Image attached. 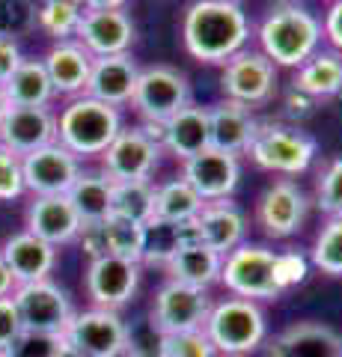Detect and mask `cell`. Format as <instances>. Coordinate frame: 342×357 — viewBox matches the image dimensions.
I'll use <instances>...</instances> for the list:
<instances>
[{
  "mask_svg": "<svg viewBox=\"0 0 342 357\" xmlns=\"http://www.w3.org/2000/svg\"><path fill=\"white\" fill-rule=\"evenodd\" d=\"M182 39L194 60L224 66L250 39V21L233 0H196L182 18Z\"/></svg>",
  "mask_w": 342,
  "mask_h": 357,
  "instance_id": "6da1fadb",
  "label": "cell"
},
{
  "mask_svg": "<svg viewBox=\"0 0 342 357\" xmlns=\"http://www.w3.org/2000/svg\"><path fill=\"white\" fill-rule=\"evenodd\" d=\"M322 21H318L304 3L295 0H283L265 15L259 27V45L262 54L274 66H286V69H297L318 51L322 42Z\"/></svg>",
  "mask_w": 342,
  "mask_h": 357,
  "instance_id": "7a4b0ae2",
  "label": "cell"
},
{
  "mask_svg": "<svg viewBox=\"0 0 342 357\" xmlns=\"http://www.w3.org/2000/svg\"><path fill=\"white\" fill-rule=\"evenodd\" d=\"M123 131V114L90 96H75L57 116V143L78 158L104 155V149Z\"/></svg>",
  "mask_w": 342,
  "mask_h": 357,
  "instance_id": "3957f363",
  "label": "cell"
},
{
  "mask_svg": "<svg viewBox=\"0 0 342 357\" xmlns=\"http://www.w3.org/2000/svg\"><path fill=\"white\" fill-rule=\"evenodd\" d=\"M203 331L220 357H244L256 351L268 337L265 312L256 301L244 298H226L220 304H212Z\"/></svg>",
  "mask_w": 342,
  "mask_h": 357,
  "instance_id": "277c9868",
  "label": "cell"
},
{
  "mask_svg": "<svg viewBox=\"0 0 342 357\" xmlns=\"http://www.w3.org/2000/svg\"><path fill=\"white\" fill-rule=\"evenodd\" d=\"M316 140L306 131L283 122H259L256 134L250 143V158L262 170L280 173V176H297L310 170L316 158Z\"/></svg>",
  "mask_w": 342,
  "mask_h": 357,
  "instance_id": "5b68a950",
  "label": "cell"
},
{
  "mask_svg": "<svg viewBox=\"0 0 342 357\" xmlns=\"http://www.w3.org/2000/svg\"><path fill=\"white\" fill-rule=\"evenodd\" d=\"M220 283L244 301L280 298L283 289L277 286V253L262 244H238L233 253L224 256Z\"/></svg>",
  "mask_w": 342,
  "mask_h": 357,
  "instance_id": "8992f818",
  "label": "cell"
},
{
  "mask_svg": "<svg viewBox=\"0 0 342 357\" xmlns=\"http://www.w3.org/2000/svg\"><path fill=\"white\" fill-rule=\"evenodd\" d=\"M63 340L86 357H125L131 351V328L116 310H84L75 312Z\"/></svg>",
  "mask_w": 342,
  "mask_h": 357,
  "instance_id": "52a82bcc",
  "label": "cell"
},
{
  "mask_svg": "<svg viewBox=\"0 0 342 357\" xmlns=\"http://www.w3.org/2000/svg\"><path fill=\"white\" fill-rule=\"evenodd\" d=\"M131 105L137 107L143 122H167L170 116L179 114L182 107L191 105L187 75L173 69V66H164V63L140 69Z\"/></svg>",
  "mask_w": 342,
  "mask_h": 357,
  "instance_id": "ba28073f",
  "label": "cell"
},
{
  "mask_svg": "<svg viewBox=\"0 0 342 357\" xmlns=\"http://www.w3.org/2000/svg\"><path fill=\"white\" fill-rule=\"evenodd\" d=\"M220 86L229 102L256 107L268 105L277 96V66H274L262 51L241 48L224 63L220 72Z\"/></svg>",
  "mask_w": 342,
  "mask_h": 357,
  "instance_id": "9c48e42d",
  "label": "cell"
},
{
  "mask_svg": "<svg viewBox=\"0 0 342 357\" xmlns=\"http://www.w3.org/2000/svg\"><path fill=\"white\" fill-rule=\"evenodd\" d=\"M13 301L18 307L21 325L24 331H39V333H57L63 337V331L69 328V321L75 316L72 301L65 295V289L48 280H36V283H21L15 286Z\"/></svg>",
  "mask_w": 342,
  "mask_h": 357,
  "instance_id": "30bf717a",
  "label": "cell"
},
{
  "mask_svg": "<svg viewBox=\"0 0 342 357\" xmlns=\"http://www.w3.org/2000/svg\"><path fill=\"white\" fill-rule=\"evenodd\" d=\"M208 312H212V301H208L203 289L167 280L158 289L155 304H152V331L158 337L203 331Z\"/></svg>",
  "mask_w": 342,
  "mask_h": 357,
  "instance_id": "8fae6325",
  "label": "cell"
},
{
  "mask_svg": "<svg viewBox=\"0 0 342 357\" xmlns=\"http://www.w3.org/2000/svg\"><path fill=\"white\" fill-rule=\"evenodd\" d=\"M21 173H24V191H30L33 197L69 194L75 178L81 176V158L60 146V143H51V146L24 155Z\"/></svg>",
  "mask_w": 342,
  "mask_h": 357,
  "instance_id": "7c38bea8",
  "label": "cell"
},
{
  "mask_svg": "<svg viewBox=\"0 0 342 357\" xmlns=\"http://www.w3.org/2000/svg\"><path fill=\"white\" fill-rule=\"evenodd\" d=\"M140 286V262H128L119 256H102L93 259L84 274V289L90 295L93 307L102 310H123L131 304Z\"/></svg>",
  "mask_w": 342,
  "mask_h": 357,
  "instance_id": "4fadbf2b",
  "label": "cell"
},
{
  "mask_svg": "<svg viewBox=\"0 0 342 357\" xmlns=\"http://www.w3.org/2000/svg\"><path fill=\"white\" fill-rule=\"evenodd\" d=\"M161 146L140 128H123L102 155V173L110 182H137L149 178L161 161Z\"/></svg>",
  "mask_w": 342,
  "mask_h": 357,
  "instance_id": "5bb4252c",
  "label": "cell"
},
{
  "mask_svg": "<svg viewBox=\"0 0 342 357\" xmlns=\"http://www.w3.org/2000/svg\"><path fill=\"white\" fill-rule=\"evenodd\" d=\"M310 199L292 178H277L265 188L256 206V220L268 238H289L304 227Z\"/></svg>",
  "mask_w": 342,
  "mask_h": 357,
  "instance_id": "9a60e30c",
  "label": "cell"
},
{
  "mask_svg": "<svg viewBox=\"0 0 342 357\" xmlns=\"http://www.w3.org/2000/svg\"><path fill=\"white\" fill-rule=\"evenodd\" d=\"M182 164H185L182 178L194 188L203 203H212V199H229L235 194L238 178H241L238 155H229V152H220L215 146H208L200 155H194V158H187Z\"/></svg>",
  "mask_w": 342,
  "mask_h": 357,
  "instance_id": "2e32d148",
  "label": "cell"
},
{
  "mask_svg": "<svg viewBox=\"0 0 342 357\" xmlns=\"http://www.w3.org/2000/svg\"><path fill=\"white\" fill-rule=\"evenodd\" d=\"M57 143V114L51 107H9L0 119V146L18 158Z\"/></svg>",
  "mask_w": 342,
  "mask_h": 357,
  "instance_id": "e0dca14e",
  "label": "cell"
},
{
  "mask_svg": "<svg viewBox=\"0 0 342 357\" xmlns=\"http://www.w3.org/2000/svg\"><path fill=\"white\" fill-rule=\"evenodd\" d=\"M93 57H114L128 54L134 45V21L125 9H102V13H84L78 33H75Z\"/></svg>",
  "mask_w": 342,
  "mask_h": 357,
  "instance_id": "ac0fdd59",
  "label": "cell"
},
{
  "mask_svg": "<svg viewBox=\"0 0 342 357\" xmlns=\"http://www.w3.org/2000/svg\"><path fill=\"white\" fill-rule=\"evenodd\" d=\"M81 227L84 223L65 194L33 197V203L27 208V232H33L36 238L54 244V248H63V244L78 241Z\"/></svg>",
  "mask_w": 342,
  "mask_h": 357,
  "instance_id": "d6986e66",
  "label": "cell"
},
{
  "mask_svg": "<svg viewBox=\"0 0 342 357\" xmlns=\"http://www.w3.org/2000/svg\"><path fill=\"white\" fill-rule=\"evenodd\" d=\"M137 77H140V66L131 54L95 57L84 96L98 98V102L114 105V107H123V105L131 102V96H134Z\"/></svg>",
  "mask_w": 342,
  "mask_h": 357,
  "instance_id": "ffe728a7",
  "label": "cell"
},
{
  "mask_svg": "<svg viewBox=\"0 0 342 357\" xmlns=\"http://www.w3.org/2000/svg\"><path fill=\"white\" fill-rule=\"evenodd\" d=\"M265 357H342V337L322 321H297L265 345Z\"/></svg>",
  "mask_w": 342,
  "mask_h": 357,
  "instance_id": "44dd1931",
  "label": "cell"
},
{
  "mask_svg": "<svg viewBox=\"0 0 342 357\" xmlns=\"http://www.w3.org/2000/svg\"><path fill=\"white\" fill-rule=\"evenodd\" d=\"M196 229L208 250L226 256L238 244H244L247 218L233 199H212V203H203L200 215H196Z\"/></svg>",
  "mask_w": 342,
  "mask_h": 357,
  "instance_id": "7402d4cb",
  "label": "cell"
},
{
  "mask_svg": "<svg viewBox=\"0 0 342 357\" xmlns=\"http://www.w3.org/2000/svg\"><path fill=\"white\" fill-rule=\"evenodd\" d=\"M93 54L84 48L81 42H54L48 54L42 57L45 63V72L51 77V86H54V96H84L86 93V81H90V72H93Z\"/></svg>",
  "mask_w": 342,
  "mask_h": 357,
  "instance_id": "603a6c76",
  "label": "cell"
},
{
  "mask_svg": "<svg viewBox=\"0 0 342 357\" xmlns=\"http://www.w3.org/2000/svg\"><path fill=\"white\" fill-rule=\"evenodd\" d=\"M0 256H3V262L9 265V271H13L15 286L48 280L54 265H57V248L36 238L27 229L9 236L3 241V248H0Z\"/></svg>",
  "mask_w": 342,
  "mask_h": 357,
  "instance_id": "cb8c5ba5",
  "label": "cell"
},
{
  "mask_svg": "<svg viewBox=\"0 0 342 357\" xmlns=\"http://www.w3.org/2000/svg\"><path fill=\"white\" fill-rule=\"evenodd\" d=\"M208 126H212V146L215 149L229 152V155H241L250 149L259 122L250 114L247 105L224 98V102L208 107Z\"/></svg>",
  "mask_w": 342,
  "mask_h": 357,
  "instance_id": "d4e9b609",
  "label": "cell"
},
{
  "mask_svg": "<svg viewBox=\"0 0 342 357\" xmlns=\"http://www.w3.org/2000/svg\"><path fill=\"white\" fill-rule=\"evenodd\" d=\"M212 146V126H208V107L187 105L176 116L164 122V149L176 155L179 161H187L203 149Z\"/></svg>",
  "mask_w": 342,
  "mask_h": 357,
  "instance_id": "484cf974",
  "label": "cell"
},
{
  "mask_svg": "<svg viewBox=\"0 0 342 357\" xmlns=\"http://www.w3.org/2000/svg\"><path fill=\"white\" fill-rule=\"evenodd\" d=\"M170 274V280L194 286V289H205L220 283V268H224V256L208 250L205 244H187L173 253V259L164 265Z\"/></svg>",
  "mask_w": 342,
  "mask_h": 357,
  "instance_id": "4316f807",
  "label": "cell"
},
{
  "mask_svg": "<svg viewBox=\"0 0 342 357\" xmlns=\"http://www.w3.org/2000/svg\"><path fill=\"white\" fill-rule=\"evenodd\" d=\"M292 86L306 96H313L316 102L336 98V93L342 89V54L339 51H316L304 66H297Z\"/></svg>",
  "mask_w": 342,
  "mask_h": 357,
  "instance_id": "83f0119b",
  "label": "cell"
},
{
  "mask_svg": "<svg viewBox=\"0 0 342 357\" xmlns=\"http://www.w3.org/2000/svg\"><path fill=\"white\" fill-rule=\"evenodd\" d=\"M6 98L13 107H51L54 86L45 72V63L36 57H24L13 77L3 84Z\"/></svg>",
  "mask_w": 342,
  "mask_h": 357,
  "instance_id": "f1b7e54d",
  "label": "cell"
},
{
  "mask_svg": "<svg viewBox=\"0 0 342 357\" xmlns=\"http://www.w3.org/2000/svg\"><path fill=\"white\" fill-rule=\"evenodd\" d=\"M110 191H114V182L98 170V173H84L75 178V185L69 188V203L78 211L81 223H98L110 215Z\"/></svg>",
  "mask_w": 342,
  "mask_h": 357,
  "instance_id": "f546056e",
  "label": "cell"
},
{
  "mask_svg": "<svg viewBox=\"0 0 342 357\" xmlns=\"http://www.w3.org/2000/svg\"><path fill=\"white\" fill-rule=\"evenodd\" d=\"M200 208H203V199L196 197V191L182 176L155 185V215L152 218L167 220V223H185L200 215Z\"/></svg>",
  "mask_w": 342,
  "mask_h": 357,
  "instance_id": "4dcf8cb0",
  "label": "cell"
},
{
  "mask_svg": "<svg viewBox=\"0 0 342 357\" xmlns=\"http://www.w3.org/2000/svg\"><path fill=\"white\" fill-rule=\"evenodd\" d=\"M110 215L146 223L155 215V185L152 178H137V182H114L110 191Z\"/></svg>",
  "mask_w": 342,
  "mask_h": 357,
  "instance_id": "1f68e13d",
  "label": "cell"
},
{
  "mask_svg": "<svg viewBox=\"0 0 342 357\" xmlns=\"http://www.w3.org/2000/svg\"><path fill=\"white\" fill-rule=\"evenodd\" d=\"M84 18L78 0H42L36 13V27L57 42H69Z\"/></svg>",
  "mask_w": 342,
  "mask_h": 357,
  "instance_id": "d6a6232c",
  "label": "cell"
},
{
  "mask_svg": "<svg viewBox=\"0 0 342 357\" xmlns=\"http://www.w3.org/2000/svg\"><path fill=\"white\" fill-rule=\"evenodd\" d=\"M179 248H182L179 223H167V220H158V218L143 223V256H140V262L167 265Z\"/></svg>",
  "mask_w": 342,
  "mask_h": 357,
  "instance_id": "836d02e7",
  "label": "cell"
},
{
  "mask_svg": "<svg viewBox=\"0 0 342 357\" xmlns=\"http://www.w3.org/2000/svg\"><path fill=\"white\" fill-rule=\"evenodd\" d=\"M313 265L322 274L342 277V220H327L313 244Z\"/></svg>",
  "mask_w": 342,
  "mask_h": 357,
  "instance_id": "e575fe53",
  "label": "cell"
},
{
  "mask_svg": "<svg viewBox=\"0 0 342 357\" xmlns=\"http://www.w3.org/2000/svg\"><path fill=\"white\" fill-rule=\"evenodd\" d=\"M36 0H0V36L3 39H18L36 30Z\"/></svg>",
  "mask_w": 342,
  "mask_h": 357,
  "instance_id": "d590c367",
  "label": "cell"
},
{
  "mask_svg": "<svg viewBox=\"0 0 342 357\" xmlns=\"http://www.w3.org/2000/svg\"><path fill=\"white\" fill-rule=\"evenodd\" d=\"M158 357H217L212 340L205 331H187V333H167L158 337Z\"/></svg>",
  "mask_w": 342,
  "mask_h": 357,
  "instance_id": "8d00e7d4",
  "label": "cell"
},
{
  "mask_svg": "<svg viewBox=\"0 0 342 357\" xmlns=\"http://www.w3.org/2000/svg\"><path fill=\"white\" fill-rule=\"evenodd\" d=\"M316 203L330 220H342V158L330 161L322 178H318Z\"/></svg>",
  "mask_w": 342,
  "mask_h": 357,
  "instance_id": "74e56055",
  "label": "cell"
},
{
  "mask_svg": "<svg viewBox=\"0 0 342 357\" xmlns=\"http://www.w3.org/2000/svg\"><path fill=\"white\" fill-rule=\"evenodd\" d=\"M63 349V337L39 331H21L15 342L6 349V357H57Z\"/></svg>",
  "mask_w": 342,
  "mask_h": 357,
  "instance_id": "f35d334b",
  "label": "cell"
},
{
  "mask_svg": "<svg viewBox=\"0 0 342 357\" xmlns=\"http://www.w3.org/2000/svg\"><path fill=\"white\" fill-rule=\"evenodd\" d=\"M24 194V173H21V158L0 146V203H13Z\"/></svg>",
  "mask_w": 342,
  "mask_h": 357,
  "instance_id": "ab89813d",
  "label": "cell"
},
{
  "mask_svg": "<svg viewBox=\"0 0 342 357\" xmlns=\"http://www.w3.org/2000/svg\"><path fill=\"white\" fill-rule=\"evenodd\" d=\"M306 259L301 253H295V250H289V253H277V286L283 289H292V286H297V283H304L306 280Z\"/></svg>",
  "mask_w": 342,
  "mask_h": 357,
  "instance_id": "60d3db41",
  "label": "cell"
},
{
  "mask_svg": "<svg viewBox=\"0 0 342 357\" xmlns=\"http://www.w3.org/2000/svg\"><path fill=\"white\" fill-rule=\"evenodd\" d=\"M21 331H24V325H21V316H18L13 295L0 298V351H6Z\"/></svg>",
  "mask_w": 342,
  "mask_h": 357,
  "instance_id": "b9f144b4",
  "label": "cell"
},
{
  "mask_svg": "<svg viewBox=\"0 0 342 357\" xmlns=\"http://www.w3.org/2000/svg\"><path fill=\"white\" fill-rule=\"evenodd\" d=\"M21 60H24V54H21L18 42L0 36V84H6L9 77H13V72L21 66Z\"/></svg>",
  "mask_w": 342,
  "mask_h": 357,
  "instance_id": "7bdbcfd3",
  "label": "cell"
},
{
  "mask_svg": "<svg viewBox=\"0 0 342 357\" xmlns=\"http://www.w3.org/2000/svg\"><path fill=\"white\" fill-rule=\"evenodd\" d=\"M316 98L313 96H306L301 93V89H289L286 93V116L289 119H306V116H313V110H316Z\"/></svg>",
  "mask_w": 342,
  "mask_h": 357,
  "instance_id": "ee69618b",
  "label": "cell"
},
{
  "mask_svg": "<svg viewBox=\"0 0 342 357\" xmlns=\"http://www.w3.org/2000/svg\"><path fill=\"white\" fill-rule=\"evenodd\" d=\"M322 33L330 39V45H334L336 51H342V0H339V3H330L327 15H325Z\"/></svg>",
  "mask_w": 342,
  "mask_h": 357,
  "instance_id": "f6af8a7d",
  "label": "cell"
},
{
  "mask_svg": "<svg viewBox=\"0 0 342 357\" xmlns=\"http://www.w3.org/2000/svg\"><path fill=\"white\" fill-rule=\"evenodd\" d=\"M84 13H102V9H123L128 0H78Z\"/></svg>",
  "mask_w": 342,
  "mask_h": 357,
  "instance_id": "bcb514c9",
  "label": "cell"
},
{
  "mask_svg": "<svg viewBox=\"0 0 342 357\" xmlns=\"http://www.w3.org/2000/svg\"><path fill=\"white\" fill-rule=\"evenodd\" d=\"M15 292V277L9 271V265L3 262V256H0V298H9Z\"/></svg>",
  "mask_w": 342,
  "mask_h": 357,
  "instance_id": "7dc6e473",
  "label": "cell"
},
{
  "mask_svg": "<svg viewBox=\"0 0 342 357\" xmlns=\"http://www.w3.org/2000/svg\"><path fill=\"white\" fill-rule=\"evenodd\" d=\"M57 357H86V354H84V351H78V349H72V345L63 340V349H60V354H57Z\"/></svg>",
  "mask_w": 342,
  "mask_h": 357,
  "instance_id": "c3c4849f",
  "label": "cell"
},
{
  "mask_svg": "<svg viewBox=\"0 0 342 357\" xmlns=\"http://www.w3.org/2000/svg\"><path fill=\"white\" fill-rule=\"evenodd\" d=\"M9 107H13V105H9V98H6V89H3V84H0V119L6 116V110H9Z\"/></svg>",
  "mask_w": 342,
  "mask_h": 357,
  "instance_id": "681fc988",
  "label": "cell"
},
{
  "mask_svg": "<svg viewBox=\"0 0 342 357\" xmlns=\"http://www.w3.org/2000/svg\"><path fill=\"white\" fill-rule=\"evenodd\" d=\"M336 102H339V110H342V89H339V93H336Z\"/></svg>",
  "mask_w": 342,
  "mask_h": 357,
  "instance_id": "f907efd6",
  "label": "cell"
},
{
  "mask_svg": "<svg viewBox=\"0 0 342 357\" xmlns=\"http://www.w3.org/2000/svg\"><path fill=\"white\" fill-rule=\"evenodd\" d=\"M0 357H6V351H0Z\"/></svg>",
  "mask_w": 342,
  "mask_h": 357,
  "instance_id": "816d5d0a",
  "label": "cell"
},
{
  "mask_svg": "<svg viewBox=\"0 0 342 357\" xmlns=\"http://www.w3.org/2000/svg\"><path fill=\"white\" fill-rule=\"evenodd\" d=\"M233 3H238V0H233Z\"/></svg>",
  "mask_w": 342,
  "mask_h": 357,
  "instance_id": "f5cc1de1",
  "label": "cell"
},
{
  "mask_svg": "<svg viewBox=\"0 0 342 357\" xmlns=\"http://www.w3.org/2000/svg\"><path fill=\"white\" fill-rule=\"evenodd\" d=\"M334 3H339V0H334Z\"/></svg>",
  "mask_w": 342,
  "mask_h": 357,
  "instance_id": "db71d44e",
  "label": "cell"
}]
</instances>
